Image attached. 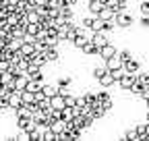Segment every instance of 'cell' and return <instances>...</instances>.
I'll return each mask as SVG.
<instances>
[{
	"mask_svg": "<svg viewBox=\"0 0 149 141\" xmlns=\"http://www.w3.org/2000/svg\"><path fill=\"white\" fill-rule=\"evenodd\" d=\"M116 23H118L120 29H130V27H133V23H135V17H133V13L122 10V13L116 15Z\"/></svg>",
	"mask_w": 149,
	"mask_h": 141,
	"instance_id": "1",
	"label": "cell"
},
{
	"mask_svg": "<svg viewBox=\"0 0 149 141\" xmlns=\"http://www.w3.org/2000/svg\"><path fill=\"white\" fill-rule=\"evenodd\" d=\"M137 83V75H133V73H124L122 75V79L118 81V87L122 91H130V87H133Z\"/></svg>",
	"mask_w": 149,
	"mask_h": 141,
	"instance_id": "2",
	"label": "cell"
},
{
	"mask_svg": "<svg viewBox=\"0 0 149 141\" xmlns=\"http://www.w3.org/2000/svg\"><path fill=\"white\" fill-rule=\"evenodd\" d=\"M50 122V129L56 133V135H60V133H64L66 129H68V122L60 116V118H52V120H48ZM56 139H58V137H56Z\"/></svg>",
	"mask_w": 149,
	"mask_h": 141,
	"instance_id": "3",
	"label": "cell"
},
{
	"mask_svg": "<svg viewBox=\"0 0 149 141\" xmlns=\"http://www.w3.org/2000/svg\"><path fill=\"white\" fill-rule=\"evenodd\" d=\"M116 54H118V48L112 44V42H108L106 46H102V48H100V58H102V60H108V58L116 56Z\"/></svg>",
	"mask_w": 149,
	"mask_h": 141,
	"instance_id": "4",
	"label": "cell"
},
{
	"mask_svg": "<svg viewBox=\"0 0 149 141\" xmlns=\"http://www.w3.org/2000/svg\"><path fill=\"white\" fill-rule=\"evenodd\" d=\"M104 64L108 66V70H118V68H124V60L120 58V54H116V56H112V58L104 60Z\"/></svg>",
	"mask_w": 149,
	"mask_h": 141,
	"instance_id": "5",
	"label": "cell"
},
{
	"mask_svg": "<svg viewBox=\"0 0 149 141\" xmlns=\"http://www.w3.org/2000/svg\"><path fill=\"white\" fill-rule=\"evenodd\" d=\"M95 96H97V102H100V104L104 106V108H106L108 112H110V110H112V104H114V100H112V96H110L108 91H97Z\"/></svg>",
	"mask_w": 149,
	"mask_h": 141,
	"instance_id": "6",
	"label": "cell"
},
{
	"mask_svg": "<svg viewBox=\"0 0 149 141\" xmlns=\"http://www.w3.org/2000/svg\"><path fill=\"white\" fill-rule=\"evenodd\" d=\"M8 104H10V110L15 112L19 106L23 104V96H21V91H17V89H13L10 91V96H8Z\"/></svg>",
	"mask_w": 149,
	"mask_h": 141,
	"instance_id": "7",
	"label": "cell"
},
{
	"mask_svg": "<svg viewBox=\"0 0 149 141\" xmlns=\"http://www.w3.org/2000/svg\"><path fill=\"white\" fill-rule=\"evenodd\" d=\"M27 83H29V75H19V77H15L13 89H17V91H25V89H27Z\"/></svg>",
	"mask_w": 149,
	"mask_h": 141,
	"instance_id": "8",
	"label": "cell"
},
{
	"mask_svg": "<svg viewBox=\"0 0 149 141\" xmlns=\"http://www.w3.org/2000/svg\"><path fill=\"white\" fill-rule=\"evenodd\" d=\"M104 6H106L104 0H91V2H87V10H89L91 15H95V17L104 10Z\"/></svg>",
	"mask_w": 149,
	"mask_h": 141,
	"instance_id": "9",
	"label": "cell"
},
{
	"mask_svg": "<svg viewBox=\"0 0 149 141\" xmlns=\"http://www.w3.org/2000/svg\"><path fill=\"white\" fill-rule=\"evenodd\" d=\"M91 42L95 44L97 48H102V46H106V44L110 42V38H108L106 31H95V33H93V38H91Z\"/></svg>",
	"mask_w": 149,
	"mask_h": 141,
	"instance_id": "10",
	"label": "cell"
},
{
	"mask_svg": "<svg viewBox=\"0 0 149 141\" xmlns=\"http://www.w3.org/2000/svg\"><path fill=\"white\" fill-rule=\"evenodd\" d=\"M50 106H52V108H56V110H62L64 106H66L64 96H62V94H56V96H52V98H50Z\"/></svg>",
	"mask_w": 149,
	"mask_h": 141,
	"instance_id": "11",
	"label": "cell"
},
{
	"mask_svg": "<svg viewBox=\"0 0 149 141\" xmlns=\"http://www.w3.org/2000/svg\"><path fill=\"white\" fill-rule=\"evenodd\" d=\"M124 70H126V73L137 75L139 70H141V62H139V60H135V58H130V60H126V62H124Z\"/></svg>",
	"mask_w": 149,
	"mask_h": 141,
	"instance_id": "12",
	"label": "cell"
},
{
	"mask_svg": "<svg viewBox=\"0 0 149 141\" xmlns=\"http://www.w3.org/2000/svg\"><path fill=\"white\" fill-rule=\"evenodd\" d=\"M97 83H100V85L104 87V89H108V87H112V85L116 83V79H114V73H112V70H108V73H106V75H104V77H102V79L97 81Z\"/></svg>",
	"mask_w": 149,
	"mask_h": 141,
	"instance_id": "13",
	"label": "cell"
},
{
	"mask_svg": "<svg viewBox=\"0 0 149 141\" xmlns=\"http://www.w3.org/2000/svg\"><path fill=\"white\" fill-rule=\"evenodd\" d=\"M81 52H83L85 56H100V48H97L95 44H93L91 40H89V42L85 44V48H83Z\"/></svg>",
	"mask_w": 149,
	"mask_h": 141,
	"instance_id": "14",
	"label": "cell"
},
{
	"mask_svg": "<svg viewBox=\"0 0 149 141\" xmlns=\"http://www.w3.org/2000/svg\"><path fill=\"white\" fill-rule=\"evenodd\" d=\"M44 54H46L48 64H50V62H58V60H60V52H58V48H48Z\"/></svg>",
	"mask_w": 149,
	"mask_h": 141,
	"instance_id": "15",
	"label": "cell"
},
{
	"mask_svg": "<svg viewBox=\"0 0 149 141\" xmlns=\"http://www.w3.org/2000/svg\"><path fill=\"white\" fill-rule=\"evenodd\" d=\"M35 50H37V48H35L33 42H23V46H21V52H23L25 58H31V56L35 54Z\"/></svg>",
	"mask_w": 149,
	"mask_h": 141,
	"instance_id": "16",
	"label": "cell"
},
{
	"mask_svg": "<svg viewBox=\"0 0 149 141\" xmlns=\"http://www.w3.org/2000/svg\"><path fill=\"white\" fill-rule=\"evenodd\" d=\"M116 15H118V13H116L114 8H112V6H108V4H106V6H104V10H102V13H100L97 17H102V19H104V21H110V19H116Z\"/></svg>",
	"mask_w": 149,
	"mask_h": 141,
	"instance_id": "17",
	"label": "cell"
},
{
	"mask_svg": "<svg viewBox=\"0 0 149 141\" xmlns=\"http://www.w3.org/2000/svg\"><path fill=\"white\" fill-rule=\"evenodd\" d=\"M106 73H108V66H106V64H104V66H93V68H91V77L95 79V81H100Z\"/></svg>",
	"mask_w": 149,
	"mask_h": 141,
	"instance_id": "18",
	"label": "cell"
},
{
	"mask_svg": "<svg viewBox=\"0 0 149 141\" xmlns=\"http://www.w3.org/2000/svg\"><path fill=\"white\" fill-rule=\"evenodd\" d=\"M70 83H72V77H68V75H60L58 81H56V85H58L60 89H68Z\"/></svg>",
	"mask_w": 149,
	"mask_h": 141,
	"instance_id": "19",
	"label": "cell"
},
{
	"mask_svg": "<svg viewBox=\"0 0 149 141\" xmlns=\"http://www.w3.org/2000/svg\"><path fill=\"white\" fill-rule=\"evenodd\" d=\"M42 89L46 91L48 98H52V96H56V94H60V87H58V85H50V83H44Z\"/></svg>",
	"mask_w": 149,
	"mask_h": 141,
	"instance_id": "20",
	"label": "cell"
},
{
	"mask_svg": "<svg viewBox=\"0 0 149 141\" xmlns=\"http://www.w3.org/2000/svg\"><path fill=\"white\" fill-rule=\"evenodd\" d=\"M89 40H91V38H87V35H83V33H79V38H77V40H74V42H72V46H74V48H77V50H83V48H85V44H87Z\"/></svg>",
	"mask_w": 149,
	"mask_h": 141,
	"instance_id": "21",
	"label": "cell"
},
{
	"mask_svg": "<svg viewBox=\"0 0 149 141\" xmlns=\"http://www.w3.org/2000/svg\"><path fill=\"white\" fill-rule=\"evenodd\" d=\"M91 29H93V31H104V29H106V21L102 19V17H95L93 23H91Z\"/></svg>",
	"mask_w": 149,
	"mask_h": 141,
	"instance_id": "22",
	"label": "cell"
},
{
	"mask_svg": "<svg viewBox=\"0 0 149 141\" xmlns=\"http://www.w3.org/2000/svg\"><path fill=\"white\" fill-rule=\"evenodd\" d=\"M122 137H124V139H130V141H139V131H137V127L124 131V135H122Z\"/></svg>",
	"mask_w": 149,
	"mask_h": 141,
	"instance_id": "23",
	"label": "cell"
},
{
	"mask_svg": "<svg viewBox=\"0 0 149 141\" xmlns=\"http://www.w3.org/2000/svg\"><path fill=\"white\" fill-rule=\"evenodd\" d=\"M29 120H31V116H29V118H27V116L17 118V129H19V131H25V129H27V125H29Z\"/></svg>",
	"mask_w": 149,
	"mask_h": 141,
	"instance_id": "24",
	"label": "cell"
},
{
	"mask_svg": "<svg viewBox=\"0 0 149 141\" xmlns=\"http://www.w3.org/2000/svg\"><path fill=\"white\" fill-rule=\"evenodd\" d=\"M25 29H27V33H33V35H37V31L42 29V25H37V23H27V25H25Z\"/></svg>",
	"mask_w": 149,
	"mask_h": 141,
	"instance_id": "25",
	"label": "cell"
},
{
	"mask_svg": "<svg viewBox=\"0 0 149 141\" xmlns=\"http://www.w3.org/2000/svg\"><path fill=\"white\" fill-rule=\"evenodd\" d=\"M64 102H66V106H77L79 98H77V96H72V94H66V96H64Z\"/></svg>",
	"mask_w": 149,
	"mask_h": 141,
	"instance_id": "26",
	"label": "cell"
},
{
	"mask_svg": "<svg viewBox=\"0 0 149 141\" xmlns=\"http://www.w3.org/2000/svg\"><path fill=\"white\" fill-rule=\"evenodd\" d=\"M139 13H141V15H149V0H141V4H139Z\"/></svg>",
	"mask_w": 149,
	"mask_h": 141,
	"instance_id": "27",
	"label": "cell"
},
{
	"mask_svg": "<svg viewBox=\"0 0 149 141\" xmlns=\"http://www.w3.org/2000/svg\"><path fill=\"white\" fill-rule=\"evenodd\" d=\"M118 54H120V58H122L124 62H126V60H130V58H135L130 50H118Z\"/></svg>",
	"mask_w": 149,
	"mask_h": 141,
	"instance_id": "28",
	"label": "cell"
},
{
	"mask_svg": "<svg viewBox=\"0 0 149 141\" xmlns=\"http://www.w3.org/2000/svg\"><path fill=\"white\" fill-rule=\"evenodd\" d=\"M139 25L143 29H149V15H141V19H139Z\"/></svg>",
	"mask_w": 149,
	"mask_h": 141,
	"instance_id": "29",
	"label": "cell"
},
{
	"mask_svg": "<svg viewBox=\"0 0 149 141\" xmlns=\"http://www.w3.org/2000/svg\"><path fill=\"white\" fill-rule=\"evenodd\" d=\"M145 120H147V122H149V110H147V116H145Z\"/></svg>",
	"mask_w": 149,
	"mask_h": 141,
	"instance_id": "30",
	"label": "cell"
},
{
	"mask_svg": "<svg viewBox=\"0 0 149 141\" xmlns=\"http://www.w3.org/2000/svg\"><path fill=\"white\" fill-rule=\"evenodd\" d=\"M0 79H2V68H0Z\"/></svg>",
	"mask_w": 149,
	"mask_h": 141,
	"instance_id": "31",
	"label": "cell"
},
{
	"mask_svg": "<svg viewBox=\"0 0 149 141\" xmlns=\"http://www.w3.org/2000/svg\"><path fill=\"white\" fill-rule=\"evenodd\" d=\"M104 2H110V0H104Z\"/></svg>",
	"mask_w": 149,
	"mask_h": 141,
	"instance_id": "32",
	"label": "cell"
},
{
	"mask_svg": "<svg viewBox=\"0 0 149 141\" xmlns=\"http://www.w3.org/2000/svg\"><path fill=\"white\" fill-rule=\"evenodd\" d=\"M87 2H91V0H87Z\"/></svg>",
	"mask_w": 149,
	"mask_h": 141,
	"instance_id": "33",
	"label": "cell"
}]
</instances>
